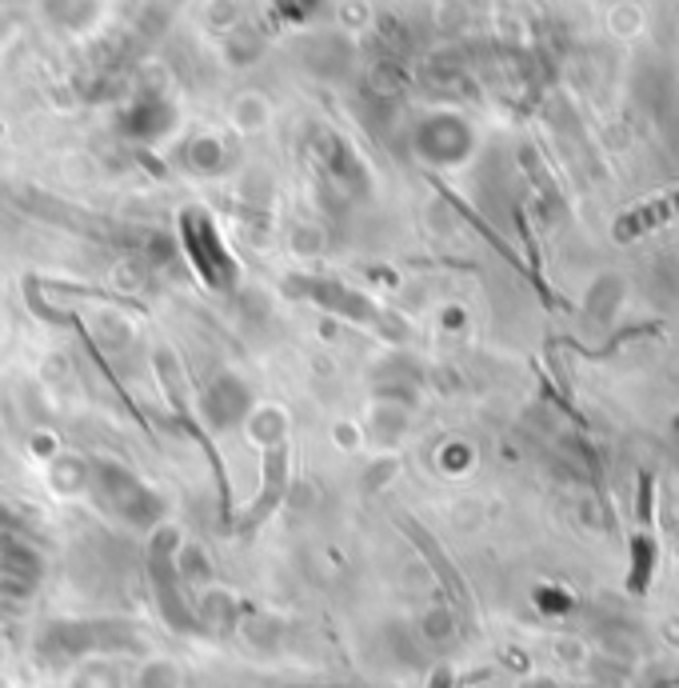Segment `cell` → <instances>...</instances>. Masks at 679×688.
Wrapping results in <instances>:
<instances>
[{"label":"cell","mask_w":679,"mask_h":688,"mask_svg":"<svg viewBox=\"0 0 679 688\" xmlns=\"http://www.w3.org/2000/svg\"><path fill=\"white\" fill-rule=\"evenodd\" d=\"M639 521H644V529L652 524V473H639Z\"/></svg>","instance_id":"3"},{"label":"cell","mask_w":679,"mask_h":688,"mask_svg":"<svg viewBox=\"0 0 679 688\" xmlns=\"http://www.w3.org/2000/svg\"><path fill=\"white\" fill-rule=\"evenodd\" d=\"M676 217H679V189L624 212V217L615 221V241H632V236H639V233H652L656 224H668V221H676Z\"/></svg>","instance_id":"1"},{"label":"cell","mask_w":679,"mask_h":688,"mask_svg":"<svg viewBox=\"0 0 679 688\" xmlns=\"http://www.w3.org/2000/svg\"><path fill=\"white\" fill-rule=\"evenodd\" d=\"M632 553H636V573H632V580H627V585H632V592H636V597H644V589H647V573H652V561H656V541H652V536H636V541H632Z\"/></svg>","instance_id":"2"}]
</instances>
